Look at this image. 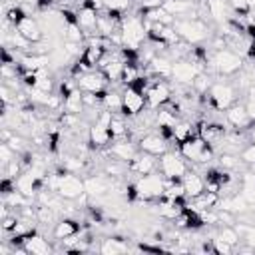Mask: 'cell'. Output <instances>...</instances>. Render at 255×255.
Returning a JSON list of instances; mask_svg holds the SVG:
<instances>
[{
	"label": "cell",
	"instance_id": "d6a6232c",
	"mask_svg": "<svg viewBox=\"0 0 255 255\" xmlns=\"http://www.w3.org/2000/svg\"><path fill=\"white\" fill-rule=\"evenodd\" d=\"M245 108H247V114H249L251 122L255 124V100H253V98H247V102H245Z\"/></svg>",
	"mask_w": 255,
	"mask_h": 255
},
{
	"label": "cell",
	"instance_id": "9c48e42d",
	"mask_svg": "<svg viewBox=\"0 0 255 255\" xmlns=\"http://www.w3.org/2000/svg\"><path fill=\"white\" fill-rule=\"evenodd\" d=\"M197 133H199V137L203 139V141H207L209 145H213L215 149L219 147V143L223 141V137L227 135V126L225 124H221V122H199L197 126Z\"/></svg>",
	"mask_w": 255,
	"mask_h": 255
},
{
	"label": "cell",
	"instance_id": "4316f807",
	"mask_svg": "<svg viewBox=\"0 0 255 255\" xmlns=\"http://www.w3.org/2000/svg\"><path fill=\"white\" fill-rule=\"evenodd\" d=\"M215 235H217V237H221L223 241H227V243H229V245H233V247H237V245H239V241H241V235L237 233L235 225H223Z\"/></svg>",
	"mask_w": 255,
	"mask_h": 255
},
{
	"label": "cell",
	"instance_id": "f1b7e54d",
	"mask_svg": "<svg viewBox=\"0 0 255 255\" xmlns=\"http://www.w3.org/2000/svg\"><path fill=\"white\" fill-rule=\"evenodd\" d=\"M211 243H213V253H219V255H231V253L235 251L233 245H229L227 241H223V239L217 237V235H213Z\"/></svg>",
	"mask_w": 255,
	"mask_h": 255
},
{
	"label": "cell",
	"instance_id": "4fadbf2b",
	"mask_svg": "<svg viewBox=\"0 0 255 255\" xmlns=\"http://www.w3.org/2000/svg\"><path fill=\"white\" fill-rule=\"evenodd\" d=\"M137 153H139V147L133 145L128 137L126 139H114L108 147V155L116 157V159H122V161H131Z\"/></svg>",
	"mask_w": 255,
	"mask_h": 255
},
{
	"label": "cell",
	"instance_id": "1f68e13d",
	"mask_svg": "<svg viewBox=\"0 0 255 255\" xmlns=\"http://www.w3.org/2000/svg\"><path fill=\"white\" fill-rule=\"evenodd\" d=\"M131 0H104V8H110V10H122L126 12L129 8Z\"/></svg>",
	"mask_w": 255,
	"mask_h": 255
},
{
	"label": "cell",
	"instance_id": "f546056e",
	"mask_svg": "<svg viewBox=\"0 0 255 255\" xmlns=\"http://www.w3.org/2000/svg\"><path fill=\"white\" fill-rule=\"evenodd\" d=\"M239 157H241V161H243L247 167H255V145H253V143L243 145V149L239 151Z\"/></svg>",
	"mask_w": 255,
	"mask_h": 255
},
{
	"label": "cell",
	"instance_id": "ba28073f",
	"mask_svg": "<svg viewBox=\"0 0 255 255\" xmlns=\"http://www.w3.org/2000/svg\"><path fill=\"white\" fill-rule=\"evenodd\" d=\"M173 96V88L165 82V80H157L153 82L147 92H145V104H147V110H157L161 108L167 100H171Z\"/></svg>",
	"mask_w": 255,
	"mask_h": 255
},
{
	"label": "cell",
	"instance_id": "83f0119b",
	"mask_svg": "<svg viewBox=\"0 0 255 255\" xmlns=\"http://www.w3.org/2000/svg\"><path fill=\"white\" fill-rule=\"evenodd\" d=\"M102 108H106V110H112V112H122V94H118V92H106V98H104V102H102Z\"/></svg>",
	"mask_w": 255,
	"mask_h": 255
},
{
	"label": "cell",
	"instance_id": "5b68a950",
	"mask_svg": "<svg viewBox=\"0 0 255 255\" xmlns=\"http://www.w3.org/2000/svg\"><path fill=\"white\" fill-rule=\"evenodd\" d=\"M237 88L231 86L229 82H215L209 88V106L217 112H225L229 106H233L237 102Z\"/></svg>",
	"mask_w": 255,
	"mask_h": 255
},
{
	"label": "cell",
	"instance_id": "7a4b0ae2",
	"mask_svg": "<svg viewBox=\"0 0 255 255\" xmlns=\"http://www.w3.org/2000/svg\"><path fill=\"white\" fill-rule=\"evenodd\" d=\"M173 28L181 36V40L189 44H201L207 40V24L201 18H175Z\"/></svg>",
	"mask_w": 255,
	"mask_h": 255
},
{
	"label": "cell",
	"instance_id": "d4e9b609",
	"mask_svg": "<svg viewBox=\"0 0 255 255\" xmlns=\"http://www.w3.org/2000/svg\"><path fill=\"white\" fill-rule=\"evenodd\" d=\"M108 128H110V133H112L114 139H126V137L129 139V128H128L124 116L114 114V118H112V122H110Z\"/></svg>",
	"mask_w": 255,
	"mask_h": 255
},
{
	"label": "cell",
	"instance_id": "30bf717a",
	"mask_svg": "<svg viewBox=\"0 0 255 255\" xmlns=\"http://www.w3.org/2000/svg\"><path fill=\"white\" fill-rule=\"evenodd\" d=\"M225 122L231 128H235V129H249L253 126V122H251V118L247 114L245 104H239V102H235L233 106H229L225 110Z\"/></svg>",
	"mask_w": 255,
	"mask_h": 255
},
{
	"label": "cell",
	"instance_id": "52a82bcc",
	"mask_svg": "<svg viewBox=\"0 0 255 255\" xmlns=\"http://www.w3.org/2000/svg\"><path fill=\"white\" fill-rule=\"evenodd\" d=\"M147 108L145 104V94H139L135 92L133 88L126 86L124 94H122V116L124 118H135L137 114H141L143 110Z\"/></svg>",
	"mask_w": 255,
	"mask_h": 255
},
{
	"label": "cell",
	"instance_id": "cb8c5ba5",
	"mask_svg": "<svg viewBox=\"0 0 255 255\" xmlns=\"http://www.w3.org/2000/svg\"><path fill=\"white\" fill-rule=\"evenodd\" d=\"M197 133V128H195V124H191L189 120H179L175 126H173V141L179 145L181 141H185V139H189L191 135H195Z\"/></svg>",
	"mask_w": 255,
	"mask_h": 255
},
{
	"label": "cell",
	"instance_id": "484cf974",
	"mask_svg": "<svg viewBox=\"0 0 255 255\" xmlns=\"http://www.w3.org/2000/svg\"><path fill=\"white\" fill-rule=\"evenodd\" d=\"M139 76H141L139 62H124V70H122V84L124 86H129Z\"/></svg>",
	"mask_w": 255,
	"mask_h": 255
},
{
	"label": "cell",
	"instance_id": "2e32d148",
	"mask_svg": "<svg viewBox=\"0 0 255 255\" xmlns=\"http://www.w3.org/2000/svg\"><path fill=\"white\" fill-rule=\"evenodd\" d=\"M78 88L82 90V92H92V94H96V92H100V90H106V78H104V74L100 72V70H90V72H86V74H82L78 80Z\"/></svg>",
	"mask_w": 255,
	"mask_h": 255
},
{
	"label": "cell",
	"instance_id": "e0dca14e",
	"mask_svg": "<svg viewBox=\"0 0 255 255\" xmlns=\"http://www.w3.org/2000/svg\"><path fill=\"white\" fill-rule=\"evenodd\" d=\"M82 229H84V225H82L80 221H76L74 217L64 215V217L54 225L52 235H54V239H56V241H62V239H66V237H72V235L80 233Z\"/></svg>",
	"mask_w": 255,
	"mask_h": 255
},
{
	"label": "cell",
	"instance_id": "603a6c76",
	"mask_svg": "<svg viewBox=\"0 0 255 255\" xmlns=\"http://www.w3.org/2000/svg\"><path fill=\"white\" fill-rule=\"evenodd\" d=\"M98 251L104 253V255H118V253L129 251V247L122 237H106V239H102Z\"/></svg>",
	"mask_w": 255,
	"mask_h": 255
},
{
	"label": "cell",
	"instance_id": "277c9868",
	"mask_svg": "<svg viewBox=\"0 0 255 255\" xmlns=\"http://www.w3.org/2000/svg\"><path fill=\"white\" fill-rule=\"evenodd\" d=\"M135 187H137V193H139V203H153L165 191V177L159 175V173L157 175L155 173L141 175L135 181Z\"/></svg>",
	"mask_w": 255,
	"mask_h": 255
},
{
	"label": "cell",
	"instance_id": "5bb4252c",
	"mask_svg": "<svg viewBox=\"0 0 255 255\" xmlns=\"http://www.w3.org/2000/svg\"><path fill=\"white\" fill-rule=\"evenodd\" d=\"M128 169L135 175H149V173H155L157 169V161H155V155H149L145 151H139L131 161H128Z\"/></svg>",
	"mask_w": 255,
	"mask_h": 255
},
{
	"label": "cell",
	"instance_id": "4dcf8cb0",
	"mask_svg": "<svg viewBox=\"0 0 255 255\" xmlns=\"http://www.w3.org/2000/svg\"><path fill=\"white\" fill-rule=\"evenodd\" d=\"M241 239L255 251V227L253 225H243V231H241Z\"/></svg>",
	"mask_w": 255,
	"mask_h": 255
},
{
	"label": "cell",
	"instance_id": "ffe728a7",
	"mask_svg": "<svg viewBox=\"0 0 255 255\" xmlns=\"http://www.w3.org/2000/svg\"><path fill=\"white\" fill-rule=\"evenodd\" d=\"M98 14L100 12L90 10V8H78V26L86 32V38L98 34V30H96V26H98Z\"/></svg>",
	"mask_w": 255,
	"mask_h": 255
},
{
	"label": "cell",
	"instance_id": "d6986e66",
	"mask_svg": "<svg viewBox=\"0 0 255 255\" xmlns=\"http://www.w3.org/2000/svg\"><path fill=\"white\" fill-rule=\"evenodd\" d=\"M183 187H185L187 199H195V197H199V195L205 191V179H203L199 173H195V171L189 169V171L183 175Z\"/></svg>",
	"mask_w": 255,
	"mask_h": 255
},
{
	"label": "cell",
	"instance_id": "e575fe53",
	"mask_svg": "<svg viewBox=\"0 0 255 255\" xmlns=\"http://www.w3.org/2000/svg\"><path fill=\"white\" fill-rule=\"evenodd\" d=\"M247 94H249V98H253V100H255V82L251 84V88L247 90Z\"/></svg>",
	"mask_w": 255,
	"mask_h": 255
},
{
	"label": "cell",
	"instance_id": "6da1fadb",
	"mask_svg": "<svg viewBox=\"0 0 255 255\" xmlns=\"http://www.w3.org/2000/svg\"><path fill=\"white\" fill-rule=\"evenodd\" d=\"M177 151H179L187 161H191V163H207V161H211L213 155H215V147L209 145L207 141H203V139L199 137V133H195V135H191L189 139L181 141V143L177 145Z\"/></svg>",
	"mask_w": 255,
	"mask_h": 255
},
{
	"label": "cell",
	"instance_id": "7402d4cb",
	"mask_svg": "<svg viewBox=\"0 0 255 255\" xmlns=\"http://www.w3.org/2000/svg\"><path fill=\"white\" fill-rule=\"evenodd\" d=\"M108 52L104 50V48H100L98 44H86V48H84V52H82V60L88 64V68L90 70H96L98 68V64L102 62V58L106 56Z\"/></svg>",
	"mask_w": 255,
	"mask_h": 255
},
{
	"label": "cell",
	"instance_id": "44dd1931",
	"mask_svg": "<svg viewBox=\"0 0 255 255\" xmlns=\"http://www.w3.org/2000/svg\"><path fill=\"white\" fill-rule=\"evenodd\" d=\"M24 251H26V255H48V253L54 251V247H52L42 235L34 233V235H30V237L26 239Z\"/></svg>",
	"mask_w": 255,
	"mask_h": 255
},
{
	"label": "cell",
	"instance_id": "836d02e7",
	"mask_svg": "<svg viewBox=\"0 0 255 255\" xmlns=\"http://www.w3.org/2000/svg\"><path fill=\"white\" fill-rule=\"evenodd\" d=\"M247 135H249V143H253V145H255V124L247 129Z\"/></svg>",
	"mask_w": 255,
	"mask_h": 255
},
{
	"label": "cell",
	"instance_id": "3957f363",
	"mask_svg": "<svg viewBox=\"0 0 255 255\" xmlns=\"http://www.w3.org/2000/svg\"><path fill=\"white\" fill-rule=\"evenodd\" d=\"M157 171L165 177V179H175V177H179V179H183V175L189 171V163H187V159L177 151V153H173V151H165V153H161L159 155V159H157Z\"/></svg>",
	"mask_w": 255,
	"mask_h": 255
},
{
	"label": "cell",
	"instance_id": "8992f818",
	"mask_svg": "<svg viewBox=\"0 0 255 255\" xmlns=\"http://www.w3.org/2000/svg\"><path fill=\"white\" fill-rule=\"evenodd\" d=\"M215 70L219 76H235L241 68H243V60L237 52L229 50V48H221V50H215L213 52V58H211Z\"/></svg>",
	"mask_w": 255,
	"mask_h": 255
},
{
	"label": "cell",
	"instance_id": "7c38bea8",
	"mask_svg": "<svg viewBox=\"0 0 255 255\" xmlns=\"http://www.w3.org/2000/svg\"><path fill=\"white\" fill-rule=\"evenodd\" d=\"M137 147H139V151H145L149 155L159 157L161 153L167 151V139H163L159 135V131L157 133H145L137 139Z\"/></svg>",
	"mask_w": 255,
	"mask_h": 255
},
{
	"label": "cell",
	"instance_id": "9a60e30c",
	"mask_svg": "<svg viewBox=\"0 0 255 255\" xmlns=\"http://www.w3.org/2000/svg\"><path fill=\"white\" fill-rule=\"evenodd\" d=\"M110 141H114L110 128L100 126V124H90L88 126V147L90 149H100V147H108Z\"/></svg>",
	"mask_w": 255,
	"mask_h": 255
},
{
	"label": "cell",
	"instance_id": "8fae6325",
	"mask_svg": "<svg viewBox=\"0 0 255 255\" xmlns=\"http://www.w3.org/2000/svg\"><path fill=\"white\" fill-rule=\"evenodd\" d=\"M197 68L195 64H191L187 58H179V60H173V66H171V78L177 82V84H189L193 82V78L197 76Z\"/></svg>",
	"mask_w": 255,
	"mask_h": 255
},
{
	"label": "cell",
	"instance_id": "ac0fdd59",
	"mask_svg": "<svg viewBox=\"0 0 255 255\" xmlns=\"http://www.w3.org/2000/svg\"><path fill=\"white\" fill-rule=\"evenodd\" d=\"M16 30L26 38V40H30L32 44L34 42H42L44 40V30H42V26H40V22L36 20V18H32L30 14L16 26Z\"/></svg>",
	"mask_w": 255,
	"mask_h": 255
}]
</instances>
